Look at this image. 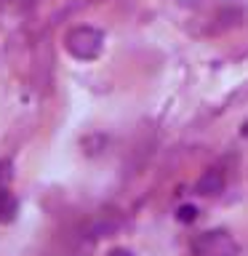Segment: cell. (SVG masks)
Instances as JSON below:
<instances>
[{
  "label": "cell",
  "instance_id": "1",
  "mask_svg": "<svg viewBox=\"0 0 248 256\" xmlns=\"http://www.w3.org/2000/svg\"><path fill=\"white\" fill-rule=\"evenodd\" d=\"M64 43H67V51L75 56V59L91 62L104 48V32L96 30V27H75L72 32H67Z\"/></svg>",
  "mask_w": 248,
  "mask_h": 256
},
{
  "label": "cell",
  "instance_id": "5",
  "mask_svg": "<svg viewBox=\"0 0 248 256\" xmlns=\"http://www.w3.org/2000/svg\"><path fill=\"white\" fill-rule=\"evenodd\" d=\"M107 256H134L131 251H126V248H115V251H110Z\"/></svg>",
  "mask_w": 248,
  "mask_h": 256
},
{
  "label": "cell",
  "instance_id": "3",
  "mask_svg": "<svg viewBox=\"0 0 248 256\" xmlns=\"http://www.w3.org/2000/svg\"><path fill=\"white\" fill-rule=\"evenodd\" d=\"M16 216V198L6 187H0V222H11Z\"/></svg>",
  "mask_w": 248,
  "mask_h": 256
},
{
  "label": "cell",
  "instance_id": "4",
  "mask_svg": "<svg viewBox=\"0 0 248 256\" xmlns=\"http://www.w3.org/2000/svg\"><path fill=\"white\" fill-rule=\"evenodd\" d=\"M222 184H224V176H219L216 171H208V176L203 179V184H200V190H203L206 195H214V192H219Z\"/></svg>",
  "mask_w": 248,
  "mask_h": 256
},
{
  "label": "cell",
  "instance_id": "7",
  "mask_svg": "<svg viewBox=\"0 0 248 256\" xmlns=\"http://www.w3.org/2000/svg\"><path fill=\"white\" fill-rule=\"evenodd\" d=\"M243 136H246V139H248V123L243 126Z\"/></svg>",
  "mask_w": 248,
  "mask_h": 256
},
{
  "label": "cell",
  "instance_id": "6",
  "mask_svg": "<svg viewBox=\"0 0 248 256\" xmlns=\"http://www.w3.org/2000/svg\"><path fill=\"white\" fill-rule=\"evenodd\" d=\"M182 219H184V222L192 219V208H182Z\"/></svg>",
  "mask_w": 248,
  "mask_h": 256
},
{
  "label": "cell",
  "instance_id": "2",
  "mask_svg": "<svg viewBox=\"0 0 248 256\" xmlns=\"http://www.w3.org/2000/svg\"><path fill=\"white\" fill-rule=\"evenodd\" d=\"M195 256H238V243L230 232L224 230H208L192 240Z\"/></svg>",
  "mask_w": 248,
  "mask_h": 256
}]
</instances>
